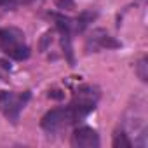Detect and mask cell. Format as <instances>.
<instances>
[{
	"mask_svg": "<svg viewBox=\"0 0 148 148\" xmlns=\"http://www.w3.org/2000/svg\"><path fill=\"white\" fill-rule=\"evenodd\" d=\"M96 18V12L92 11H84L82 14H79L77 19H73V32H84L89 23H92V19Z\"/></svg>",
	"mask_w": 148,
	"mask_h": 148,
	"instance_id": "cell-7",
	"label": "cell"
},
{
	"mask_svg": "<svg viewBox=\"0 0 148 148\" xmlns=\"http://www.w3.org/2000/svg\"><path fill=\"white\" fill-rule=\"evenodd\" d=\"M99 99V92L98 89L91 87V86H84L80 87L75 96H73V101L68 105L71 113H73V119L75 122H80L82 119H86L94 108H96V103Z\"/></svg>",
	"mask_w": 148,
	"mask_h": 148,
	"instance_id": "cell-2",
	"label": "cell"
},
{
	"mask_svg": "<svg viewBox=\"0 0 148 148\" xmlns=\"http://www.w3.org/2000/svg\"><path fill=\"white\" fill-rule=\"evenodd\" d=\"M30 99V92H14V91H2L0 92V113L9 122L18 124L23 108Z\"/></svg>",
	"mask_w": 148,
	"mask_h": 148,
	"instance_id": "cell-3",
	"label": "cell"
},
{
	"mask_svg": "<svg viewBox=\"0 0 148 148\" xmlns=\"http://www.w3.org/2000/svg\"><path fill=\"white\" fill-rule=\"evenodd\" d=\"M71 146H75V148H98L99 136L92 127H79L71 134Z\"/></svg>",
	"mask_w": 148,
	"mask_h": 148,
	"instance_id": "cell-6",
	"label": "cell"
},
{
	"mask_svg": "<svg viewBox=\"0 0 148 148\" xmlns=\"http://www.w3.org/2000/svg\"><path fill=\"white\" fill-rule=\"evenodd\" d=\"M146 58H143L138 64H136V73H138V77L143 80V82H146L148 80V73H146Z\"/></svg>",
	"mask_w": 148,
	"mask_h": 148,
	"instance_id": "cell-9",
	"label": "cell"
},
{
	"mask_svg": "<svg viewBox=\"0 0 148 148\" xmlns=\"http://www.w3.org/2000/svg\"><path fill=\"white\" fill-rule=\"evenodd\" d=\"M59 9H73V0H58Z\"/></svg>",
	"mask_w": 148,
	"mask_h": 148,
	"instance_id": "cell-10",
	"label": "cell"
},
{
	"mask_svg": "<svg viewBox=\"0 0 148 148\" xmlns=\"http://www.w3.org/2000/svg\"><path fill=\"white\" fill-rule=\"evenodd\" d=\"M132 146V141L127 138V132L125 131H120L115 134L113 138V148H131Z\"/></svg>",
	"mask_w": 148,
	"mask_h": 148,
	"instance_id": "cell-8",
	"label": "cell"
},
{
	"mask_svg": "<svg viewBox=\"0 0 148 148\" xmlns=\"http://www.w3.org/2000/svg\"><path fill=\"white\" fill-rule=\"evenodd\" d=\"M77 124L75 119H73V113L70 110V106H64V108H54L51 112H47L44 117H42V129L47 131L49 134H56V132H61L64 129H68L70 125Z\"/></svg>",
	"mask_w": 148,
	"mask_h": 148,
	"instance_id": "cell-4",
	"label": "cell"
},
{
	"mask_svg": "<svg viewBox=\"0 0 148 148\" xmlns=\"http://www.w3.org/2000/svg\"><path fill=\"white\" fill-rule=\"evenodd\" d=\"M0 49L16 61H23L30 56V47L25 42V33L19 28L12 26L0 30Z\"/></svg>",
	"mask_w": 148,
	"mask_h": 148,
	"instance_id": "cell-1",
	"label": "cell"
},
{
	"mask_svg": "<svg viewBox=\"0 0 148 148\" xmlns=\"http://www.w3.org/2000/svg\"><path fill=\"white\" fill-rule=\"evenodd\" d=\"M117 47H120V42H117L106 30H101V28L94 30L86 42L87 52H98L101 49H117Z\"/></svg>",
	"mask_w": 148,
	"mask_h": 148,
	"instance_id": "cell-5",
	"label": "cell"
}]
</instances>
